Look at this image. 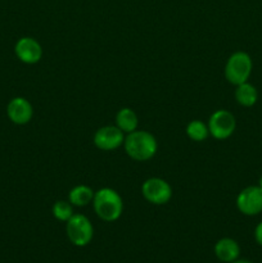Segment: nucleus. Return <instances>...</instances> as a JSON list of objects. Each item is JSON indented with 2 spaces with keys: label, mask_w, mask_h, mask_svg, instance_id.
<instances>
[{
  "label": "nucleus",
  "mask_w": 262,
  "mask_h": 263,
  "mask_svg": "<svg viewBox=\"0 0 262 263\" xmlns=\"http://www.w3.org/2000/svg\"><path fill=\"white\" fill-rule=\"evenodd\" d=\"M144 199L154 205H163L172 198V187L161 177H149L141 185Z\"/></svg>",
  "instance_id": "39448f33"
},
{
  "label": "nucleus",
  "mask_w": 262,
  "mask_h": 263,
  "mask_svg": "<svg viewBox=\"0 0 262 263\" xmlns=\"http://www.w3.org/2000/svg\"><path fill=\"white\" fill-rule=\"evenodd\" d=\"M51 212L57 220L67 222L73 215V205L68 200H57L53 204Z\"/></svg>",
  "instance_id": "dca6fc26"
},
{
  "label": "nucleus",
  "mask_w": 262,
  "mask_h": 263,
  "mask_svg": "<svg viewBox=\"0 0 262 263\" xmlns=\"http://www.w3.org/2000/svg\"><path fill=\"white\" fill-rule=\"evenodd\" d=\"M236 207L243 215L256 216L262 212V187L248 186L236 197Z\"/></svg>",
  "instance_id": "0eeeda50"
},
{
  "label": "nucleus",
  "mask_w": 262,
  "mask_h": 263,
  "mask_svg": "<svg viewBox=\"0 0 262 263\" xmlns=\"http://www.w3.org/2000/svg\"><path fill=\"white\" fill-rule=\"evenodd\" d=\"M125 134L117 126H103L94 134V144L98 149L110 152L123 145Z\"/></svg>",
  "instance_id": "6e6552de"
},
{
  "label": "nucleus",
  "mask_w": 262,
  "mask_h": 263,
  "mask_svg": "<svg viewBox=\"0 0 262 263\" xmlns=\"http://www.w3.org/2000/svg\"><path fill=\"white\" fill-rule=\"evenodd\" d=\"M17 58L26 64H35L43 57V48L33 37H21L14 46Z\"/></svg>",
  "instance_id": "1a4fd4ad"
},
{
  "label": "nucleus",
  "mask_w": 262,
  "mask_h": 263,
  "mask_svg": "<svg viewBox=\"0 0 262 263\" xmlns=\"http://www.w3.org/2000/svg\"><path fill=\"white\" fill-rule=\"evenodd\" d=\"M186 135L190 140L193 141H203L208 138L210 131H208V126L203 123L202 121L194 120L190 121L186 126Z\"/></svg>",
  "instance_id": "2eb2a0df"
},
{
  "label": "nucleus",
  "mask_w": 262,
  "mask_h": 263,
  "mask_svg": "<svg viewBox=\"0 0 262 263\" xmlns=\"http://www.w3.org/2000/svg\"><path fill=\"white\" fill-rule=\"evenodd\" d=\"M92 207L100 220L113 222L121 217L123 212V200L121 195L110 187H102L94 193Z\"/></svg>",
  "instance_id": "f03ea898"
},
{
  "label": "nucleus",
  "mask_w": 262,
  "mask_h": 263,
  "mask_svg": "<svg viewBox=\"0 0 262 263\" xmlns=\"http://www.w3.org/2000/svg\"><path fill=\"white\" fill-rule=\"evenodd\" d=\"M254 239H256L257 244L262 247V222H259L254 229Z\"/></svg>",
  "instance_id": "f3484780"
},
{
  "label": "nucleus",
  "mask_w": 262,
  "mask_h": 263,
  "mask_svg": "<svg viewBox=\"0 0 262 263\" xmlns=\"http://www.w3.org/2000/svg\"><path fill=\"white\" fill-rule=\"evenodd\" d=\"M235 99L241 107H253L258 99L257 89L248 81L238 85L235 90Z\"/></svg>",
  "instance_id": "4468645a"
},
{
  "label": "nucleus",
  "mask_w": 262,
  "mask_h": 263,
  "mask_svg": "<svg viewBox=\"0 0 262 263\" xmlns=\"http://www.w3.org/2000/svg\"><path fill=\"white\" fill-rule=\"evenodd\" d=\"M252 59L246 51H235L229 57L225 66V77L230 84L238 85L248 81L252 73Z\"/></svg>",
  "instance_id": "7ed1b4c3"
},
{
  "label": "nucleus",
  "mask_w": 262,
  "mask_h": 263,
  "mask_svg": "<svg viewBox=\"0 0 262 263\" xmlns=\"http://www.w3.org/2000/svg\"><path fill=\"white\" fill-rule=\"evenodd\" d=\"M7 115L9 120L15 125H26V123L30 122L33 116L32 105L26 98H13L8 103Z\"/></svg>",
  "instance_id": "9d476101"
},
{
  "label": "nucleus",
  "mask_w": 262,
  "mask_h": 263,
  "mask_svg": "<svg viewBox=\"0 0 262 263\" xmlns=\"http://www.w3.org/2000/svg\"><path fill=\"white\" fill-rule=\"evenodd\" d=\"M138 116L131 108H121L116 115V126L123 134H130L138 130Z\"/></svg>",
  "instance_id": "f8f14e48"
},
{
  "label": "nucleus",
  "mask_w": 262,
  "mask_h": 263,
  "mask_svg": "<svg viewBox=\"0 0 262 263\" xmlns=\"http://www.w3.org/2000/svg\"><path fill=\"white\" fill-rule=\"evenodd\" d=\"M230 263H252V262H249V261H246V259H236V261H234V262H230Z\"/></svg>",
  "instance_id": "a211bd4d"
},
{
  "label": "nucleus",
  "mask_w": 262,
  "mask_h": 263,
  "mask_svg": "<svg viewBox=\"0 0 262 263\" xmlns=\"http://www.w3.org/2000/svg\"><path fill=\"white\" fill-rule=\"evenodd\" d=\"M123 148L131 159L138 162H146L156 156L158 143L151 133L144 130H135L126 134Z\"/></svg>",
  "instance_id": "f257e3e1"
},
{
  "label": "nucleus",
  "mask_w": 262,
  "mask_h": 263,
  "mask_svg": "<svg viewBox=\"0 0 262 263\" xmlns=\"http://www.w3.org/2000/svg\"><path fill=\"white\" fill-rule=\"evenodd\" d=\"M207 126L212 138L217 140H225L230 138L235 131L236 120L233 113L229 110L218 109L211 115Z\"/></svg>",
  "instance_id": "423d86ee"
},
{
  "label": "nucleus",
  "mask_w": 262,
  "mask_h": 263,
  "mask_svg": "<svg viewBox=\"0 0 262 263\" xmlns=\"http://www.w3.org/2000/svg\"><path fill=\"white\" fill-rule=\"evenodd\" d=\"M258 186L262 187V176L259 177V180H258Z\"/></svg>",
  "instance_id": "6ab92c4d"
},
{
  "label": "nucleus",
  "mask_w": 262,
  "mask_h": 263,
  "mask_svg": "<svg viewBox=\"0 0 262 263\" xmlns=\"http://www.w3.org/2000/svg\"><path fill=\"white\" fill-rule=\"evenodd\" d=\"M67 238L73 246L86 247L94 236V228L86 216L81 213H73L66 222Z\"/></svg>",
  "instance_id": "20e7f679"
},
{
  "label": "nucleus",
  "mask_w": 262,
  "mask_h": 263,
  "mask_svg": "<svg viewBox=\"0 0 262 263\" xmlns=\"http://www.w3.org/2000/svg\"><path fill=\"white\" fill-rule=\"evenodd\" d=\"M215 254L218 258V261L223 263H230L236 261L240 254V247L234 239L231 238H222L217 240L215 244Z\"/></svg>",
  "instance_id": "9b49d317"
},
{
  "label": "nucleus",
  "mask_w": 262,
  "mask_h": 263,
  "mask_svg": "<svg viewBox=\"0 0 262 263\" xmlns=\"http://www.w3.org/2000/svg\"><path fill=\"white\" fill-rule=\"evenodd\" d=\"M94 190L87 185H77L68 193V202L74 207H85L92 203Z\"/></svg>",
  "instance_id": "ddd939ff"
}]
</instances>
